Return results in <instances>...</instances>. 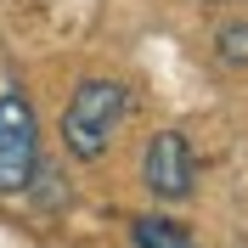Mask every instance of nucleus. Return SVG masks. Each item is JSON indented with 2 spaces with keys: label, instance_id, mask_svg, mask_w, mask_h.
<instances>
[{
  "label": "nucleus",
  "instance_id": "nucleus-1",
  "mask_svg": "<svg viewBox=\"0 0 248 248\" xmlns=\"http://www.w3.org/2000/svg\"><path fill=\"white\" fill-rule=\"evenodd\" d=\"M130 108H136V96H130L124 79H108V74L79 79L68 108H62V147H68V158H79V164L108 158V147L119 141Z\"/></svg>",
  "mask_w": 248,
  "mask_h": 248
},
{
  "label": "nucleus",
  "instance_id": "nucleus-2",
  "mask_svg": "<svg viewBox=\"0 0 248 248\" xmlns=\"http://www.w3.org/2000/svg\"><path fill=\"white\" fill-rule=\"evenodd\" d=\"M40 113H34L29 91L23 85H6L0 91V198H23L40 170Z\"/></svg>",
  "mask_w": 248,
  "mask_h": 248
},
{
  "label": "nucleus",
  "instance_id": "nucleus-3",
  "mask_svg": "<svg viewBox=\"0 0 248 248\" xmlns=\"http://www.w3.org/2000/svg\"><path fill=\"white\" fill-rule=\"evenodd\" d=\"M141 186L158 203H186L198 192V158H192V141L181 130H158L141 147Z\"/></svg>",
  "mask_w": 248,
  "mask_h": 248
},
{
  "label": "nucleus",
  "instance_id": "nucleus-4",
  "mask_svg": "<svg viewBox=\"0 0 248 248\" xmlns=\"http://www.w3.org/2000/svg\"><path fill=\"white\" fill-rule=\"evenodd\" d=\"M209 51H215L220 68H237V74L248 68V6L215 23V34H209Z\"/></svg>",
  "mask_w": 248,
  "mask_h": 248
},
{
  "label": "nucleus",
  "instance_id": "nucleus-5",
  "mask_svg": "<svg viewBox=\"0 0 248 248\" xmlns=\"http://www.w3.org/2000/svg\"><path fill=\"white\" fill-rule=\"evenodd\" d=\"M130 237H136V248H198L192 226H181L170 215H136L130 220Z\"/></svg>",
  "mask_w": 248,
  "mask_h": 248
}]
</instances>
